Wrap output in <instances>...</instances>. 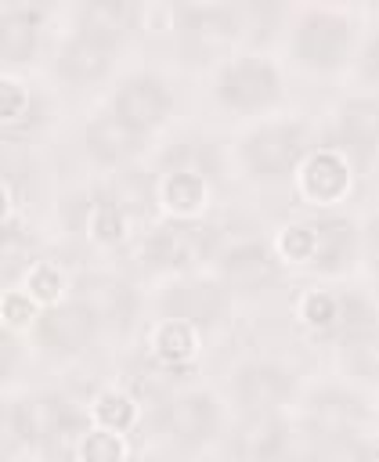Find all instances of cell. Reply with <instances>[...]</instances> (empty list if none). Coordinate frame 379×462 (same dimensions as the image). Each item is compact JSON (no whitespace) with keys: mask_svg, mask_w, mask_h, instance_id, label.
I'll return each mask as SVG.
<instances>
[{"mask_svg":"<svg viewBox=\"0 0 379 462\" xmlns=\"http://www.w3.org/2000/svg\"><path fill=\"white\" fill-rule=\"evenodd\" d=\"M303 188L314 195V199H336L343 188H347V166L339 155H314L303 170Z\"/></svg>","mask_w":379,"mask_h":462,"instance_id":"cell-16","label":"cell"},{"mask_svg":"<svg viewBox=\"0 0 379 462\" xmlns=\"http://www.w3.org/2000/svg\"><path fill=\"white\" fill-rule=\"evenodd\" d=\"M126 18H130V7L126 4H119V0H97V4L83 7V32L112 43L123 32Z\"/></svg>","mask_w":379,"mask_h":462,"instance_id":"cell-17","label":"cell"},{"mask_svg":"<svg viewBox=\"0 0 379 462\" xmlns=\"http://www.w3.org/2000/svg\"><path fill=\"white\" fill-rule=\"evenodd\" d=\"M32 285H36L40 296H54V292H58V274H54L51 267H36V271H32Z\"/></svg>","mask_w":379,"mask_h":462,"instance_id":"cell-31","label":"cell"},{"mask_svg":"<svg viewBox=\"0 0 379 462\" xmlns=\"http://www.w3.org/2000/svg\"><path fill=\"white\" fill-rule=\"evenodd\" d=\"M285 253L292 260H310L314 256V224H300V227H289L285 235Z\"/></svg>","mask_w":379,"mask_h":462,"instance_id":"cell-24","label":"cell"},{"mask_svg":"<svg viewBox=\"0 0 379 462\" xmlns=\"http://www.w3.org/2000/svg\"><path fill=\"white\" fill-rule=\"evenodd\" d=\"M7 314H14V321H22V314H25V303H22V300H7Z\"/></svg>","mask_w":379,"mask_h":462,"instance_id":"cell-33","label":"cell"},{"mask_svg":"<svg viewBox=\"0 0 379 462\" xmlns=\"http://www.w3.org/2000/svg\"><path fill=\"white\" fill-rule=\"evenodd\" d=\"M22 105H25V97H22L18 83H4V90H0V108H4V116H18Z\"/></svg>","mask_w":379,"mask_h":462,"instance_id":"cell-30","label":"cell"},{"mask_svg":"<svg viewBox=\"0 0 379 462\" xmlns=\"http://www.w3.org/2000/svg\"><path fill=\"white\" fill-rule=\"evenodd\" d=\"M285 390H289V379L271 365H253L238 375V397L245 404H253L256 411H267L271 404H278L285 397Z\"/></svg>","mask_w":379,"mask_h":462,"instance_id":"cell-14","label":"cell"},{"mask_svg":"<svg viewBox=\"0 0 379 462\" xmlns=\"http://www.w3.org/2000/svg\"><path fill=\"white\" fill-rule=\"evenodd\" d=\"M347 40H350V29L332 11L307 14L300 32H296V47L310 65H336L343 58V51H347Z\"/></svg>","mask_w":379,"mask_h":462,"instance_id":"cell-2","label":"cell"},{"mask_svg":"<svg viewBox=\"0 0 379 462\" xmlns=\"http://www.w3.org/2000/svg\"><path fill=\"white\" fill-rule=\"evenodd\" d=\"M4 260H7V263H4V271H7V274H14V267L25 260V238H22L14 227L4 235Z\"/></svg>","mask_w":379,"mask_h":462,"instance_id":"cell-29","label":"cell"},{"mask_svg":"<svg viewBox=\"0 0 379 462\" xmlns=\"http://www.w3.org/2000/svg\"><path fill=\"white\" fill-rule=\"evenodd\" d=\"M0 43L11 61H22L36 47V7H7Z\"/></svg>","mask_w":379,"mask_h":462,"instance_id":"cell-15","label":"cell"},{"mask_svg":"<svg viewBox=\"0 0 379 462\" xmlns=\"http://www.w3.org/2000/svg\"><path fill=\"white\" fill-rule=\"evenodd\" d=\"M94 231H97L101 238H119V231H123V213H119L116 202H101V206H97V213H94Z\"/></svg>","mask_w":379,"mask_h":462,"instance_id":"cell-26","label":"cell"},{"mask_svg":"<svg viewBox=\"0 0 379 462\" xmlns=\"http://www.w3.org/2000/svg\"><path fill=\"white\" fill-rule=\"evenodd\" d=\"M87 144H90V152H94L97 159H105V162H119V159H126L130 152H137V144H141V130H134L130 123H123V119L112 112V116H101V119L90 123V130H87Z\"/></svg>","mask_w":379,"mask_h":462,"instance_id":"cell-8","label":"cell"},{"mask_svg":"<svg viewBox=\"0 0 379 462\" xmlns=\"http://www.w3.org/2000/svg\"><path fill=\"white\" fill-rule=\"evenodd\" d=\"M314 462H368V451L350 433H332L318 444Z\"/></svg>","mask_w":379,"mask_h":462,"instance_id":"cell-21","label":"cell"},{"mask_svg":"<svg viewBox=\"0 0 379 462\" xmlns=\"http://www.w3.org/2000/svg\"><path fill=\"white\" fill-rule=\"evenodd\" d=\"M303 152V130L300 126H289V123H278V126H263L249 137L245 144V159L256 173L263 177H278L285 173L289 166H296Z\"/></svg>","mask_w":379,"mask_h":462,"instance_id":"cell-1","label":"cell"},{"mask_svg":"<svg viewBox=\"0 0 379 462\" xmlns=\"http://www.w3.org/2000/svg\"><path fill=\"white\" fill-rule=\"evenodd\" d=\"M372 242H375V253H379V220H375V227H372Z\"/></svg>","mask_w":379,"mask_h":462,"instance_id":"cell-34","label":"cell"},{"mask_svg":"<svg viewBox=\"0 0 379 462\" xmlns=\"http://www.w3.org/2000/svg\"><path fill=\"white\" fill-rule=\"evenodd\" d=\"M224 274L238 289H260V285H267L274 278V260H271V253L263 245H238L224 260Z\"/></svg>","mask_w":379,"mask_h":462,"instance_id":"cell-12","label":"cell"},{"mask_svg":"<svg viewBox=\"0 0 379 462\" xmlns=\"http://www.w3.org/2000/svg\"><path fill=\"white\" fill-rule=\"evenodd\" d=\"M343 134L361 148L379 144V101H350L343 108Z\"/></svg>","mask_w":379,"mask_h":462,"instance_id":"cell-19","label":"cell"},{"mask_svg":"<svg viewBox=\"0 0 379 462\" xmlns=\"http://www.w3.org/2000/svg\"><path fill=\"white\" fill-rule=\"evenodd\" d=\"M170 108V94L162 90L159 79L152 76H134L119 87L116 94V116L123 123H130L134 130H144V126H155Z\"/></svg>","mask_w":379,"mask_h":462,"instance_id":"cell-4","label":"cell"},{"mask_svg":"<svg viewBox=\"0 0 379 462\" xmlns=\"http://www.w3.org/2000/svg\"><path fill=\"white\" fill-rule=\"evenodd\" d=\"M365 69H368V76H375L379 79V36L368 43V51H365Z\"/></svg>","mask_w":379,"mask_h":462,"instance_id":"cell-32","label":"cell"},{"mask_svg":"<svg viewBox=\"0 0 379 462\" xmlns=\"http://www.w3.org/2000/svg\"><path fill=\"white\" fill-rule=\"evenodd\" d=\"M58 65H61V72H65L69 79H94V76H101L105 65H108V43L97 40V36L79 32L72 43H65Z\"/></svg>","mask_w":379,"mask_h":462,"instance_id":"cell-13","label":"cell"},{"mask_svg":"<svg viewBox=\"0 0 379 462\" xmlns=\"http://www.w3.org/2000/svg\"><path fill=\"white\" fill-rule=\"evenodd\" d=\"M307 318H310L314 325H332V321L339 318V303H336L332 296L314 292V296L307 300Z\"/></svg>","mask_w":379,"mask_h":462,"instance_id":"cell-28","label":"cell"},{"mask_svg":"<svg viewBox=\"0 0 379 462\" xmlns=\"http://www.w3.org/2000/svg\"><path fill=\"white\" fill-rule=\"evenodd\" d=\"M97 415H101L108 426H126V422L134 419V408H130V401H123V397H116V393H105L101 404H97Z\"/></svg>","mask_w":379,"mask_h":462,"instance_id":"cell-27","label":"cell"},{"mask_svg":"<svg viewBox=\"0 0 379 462\" xmlns=\"http://www.w3.org/2000/svg\"><path fill=\"white\" fill-rule=\"evenodd\" d=\"M278 94V76L267 61H256V58H242L235 65L224 69L220 76V97L231 101V105H242V108H256L263 101H271Z\"/></svg>","mask_w":379,"mask_h":462,"instance_id":"cell-3","label":"cell"},{"mask_svg":"<svg viewBox=\"0 0 379 462\" xmlns=\"http://www.w3.org/2000/svg\"><path fill=\"white\" fill-rule=\"evenodd\" d=\"M159 346H162V354H170V357L188 354V346H191L188 325H184V321H170V325H162V332H159Z\"/></svg>","mask_w":379,"mask_h":462,"instance_id":"cell-25","label":"cell"},{"mask_svg":"<svg viewBox=\"0 0 379 462\" xmlns=\"http://www.w3.org/2000/svg\"><path fill=\"white\" fill-rule=\"evenodd\" d=\"M94 310L83 307V303H65V307H54L51 314H43V325H40V336L54 346V350H79L90 332H94Z\"/></svg>","mask_w":379,"mask_h":462,"instance_id":"cell-7","label":"cell"},{"mask_svg":"<svg viewBox=\"0 0 379 462\" xmlns=\"http://www.w3.org/2000/svg\"><path fill=\"white\" fill-rule=\"evenodd\" d=\"M217 426V404L206 393H188L170 408V430L180 440H202Z\"/></svg>","mask_w":379,"mask_h":462,"instance_id":"cell-11","label":"cell"},{"mask_svg":"<svg viewBox=\"0 0 379 462\" xmlns=\"http://www.w3.org/2000/svg\"><path fill=\"white\" fill-rule=\"evenodd\" d=\"M83 458L87 462H119L123 458V444L112 433H90L83 444Z\"/></svg>","mask_w":379,"mask_h":462,"instance_id":"cell-23","label":"cell"},{"mask_svg":"<svg viewBox=\"0 0 379 462\" xmlns=\"http://www.w3.org/2000/svg\"><path fill=\"white\" fill-rule=\"evenodd\" d=\"M350 224L347 220H321L314 224V260L325 267H336L350 253Z\"/></svg>","mask_w":379,"mask_h":462,"instance_id":"cell-18","label":"cell"},{"mask_svg":"<svg viewBox=\"0 0 379 462\" xmlns=\"http://www.w3.org/2000/svg\"><path fill=\"white\" fill-rule=\"evenodd\" d=\"M162 307H166V314L173 321H202L206 325V321H217L220 318L224 292L217 285H209V282H184V285H177V289L166 292Z\"/></svg>","mask_w":379,"mask_h":462,"instance_id":"cell-6","label":"cell"},{"mask_svg":"<svg viewBox=\"0 0 379 462\" xmlns=\"http://www.w3.org/2000/svg\"><path fill=\"white\" fill-rule=\"evenodd\" d=\"M357 415H361L357 401H350V397H343V393H325V397H318V404H314V419H318L325 430H332V433H347V426H350Z\"/></svg>","mask_w":379,"mask_h":462,"instance_id":"cell-20","label":"cell"},{"mask_svg":"<svg viewBox=\"0 0 379 462\" xmlns=\"http://www.w3.org/2000/svg\"><path fill=\"white\" fill-rule=\"evenodd\" d=\"M83 307L94 310V318H112V321H126L134 310V296L123 282L116 278H83L79 285Z\"/></svg>","mask_w":379,"mask_h":462,"instance_id":"cell-10","label":"cell"},{"mask_svg":"<svg viewBox=\"0 0 379 462\" xmlns=\"http://www.w3.org/2000/svg\"><path fill=\"white\" fill-rule=\"evenodd\" d=\"M202 195H206V184H202V177L199 173H173L170 177V184H166V199H170V206H177V209H195L199 202H202Z\"/></svg>","mask_w":379,"mask_h":462,"instance_id":"cell-22","label":"cell"},{"mask_svg":"<svg viewBox=\"0 0 379 462\" xmlns=\"http://www.w3.org/2000/svg\"><path fill=\"white\" fill-rule=\"evenodd\" d=\"M209 245H213L209 227H199V224H170V227H162L148 242V256L159 267H184V263L199 260L202 253H209Z\"/></svg>","mask_w":379,"mask_h":462,"instance_id":"cell-5","label":"cell"},{"mask_svg":"<svg viewBox=\"0 0 379 462\" xmlns=\"http://www.w3.org/2000/svg\"><path fill=\"white\" fill-rule=\"evenodd\" d=\"M282 444H285V430L271 411H256L253 419H245L238 437H235L238 455L249 462H271Z\"/></svg>","mask_w":379,"mask_h":462,"instance_id":"cell-9","label":"cell"}]
</instances>
